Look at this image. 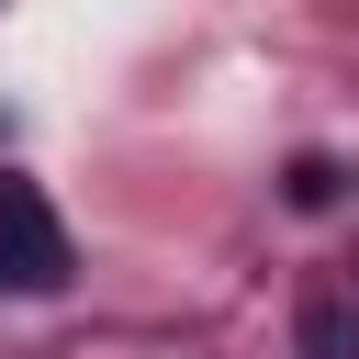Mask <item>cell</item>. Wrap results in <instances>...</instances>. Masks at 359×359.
<instances>
[{"label": "cell", "instance_id": "6da1fadb", "mask_svg": "<svg viewBox=\"0 0 359 359\" xmlns=\"http://www.w3.org/2000/svg\"><path fill=\"white\" fill-rule=\"evenodd\" d=\"M67 280H79V247H67L56 202H45L34 180H11V168H0V292L45 303V292H67Z\"/></svg>", "mask_w": 359, "mask_h": 359}, {"label": "cell", "instance_id": "7a4b0ae2", "mask_svg": "<svg viewBox=\"0 0 359 359\" xmlns=\"http://www.w3.org/2000/svg\"><path fill=\"white\" fill-rule=\"evenodd\" d=\"M292 348H303V359H359V303H348V280L303 292V314H292Z\"/></svg>", "mask_w": 359, "mask_h": 359}, {"label": "cell", "instance_id": "3957f363", "mask_svg": "<svg viewBox=\"0 0 359 359\" xmlns=\"http://www.w3.org/2000/svg\"><path fill=\"white\" fill-rule=\"evenodd\" d=\"M337 191H348V168H337V157H292V168H280V202H292V213H325Z\"/></svg>", "mask_w": 359, "mask_h": 359}, {"label": "cell", "instance_id": "277c9868", "mask_svg": "<svg viewBox=\"0 0 359 359\" xmlns=\"http://www.w3.org/2000/svg\"><path fill=\"white\" fill-rule=\"evenodd\" d=\"M348 303H359V280H348Z\"/></svg>", "mask_w": 359, "mask_h": 359}]
</instances>
